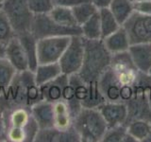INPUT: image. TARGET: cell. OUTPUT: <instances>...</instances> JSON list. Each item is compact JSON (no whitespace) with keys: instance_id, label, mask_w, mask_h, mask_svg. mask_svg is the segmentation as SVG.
I'll use <instances>...</instances> for the list:
<instances>
[{"instance_id":"23","label":"cell","mask_w":151,"mask_h":142,"mask_svg":"<svg viewBox=\"0 0 151 142\" xmlns=\"http://www.w3.org/2000/svg\"><path fill=\"white\" fill-rule=\"evenodd\" d=\"M80 28H81V36L85 38V39H102L99 12H97L96 13H94L88 21H86L83 25L80 26Z\"/></svg>"},{"instance_id":"30","label":"cell","mask_w":151,"mask_h":142,"mask_svg":"<svg viewBox=\"0 0 151 142\" xmlns=\"http://www.w3.org/2000/svg\"><path fill=\"white\" fill-rule=\"evenodd\" d=\"M63 101H64L70 109L71 115H72L73 118L78 115L79 111L82 109V105L80 101H78V99L76 96L75 90L72 87L69 83L66 85L63 89Z\"/></svg>"},{"instance_id":"33","label":"cell","mask_w":151,"mask_h":142,"mask_svg":"<svg viewBox=\"0 0 151 142\" xmlns=\"http://www.w3.org/2000/svg\"><path fill=\"white\" fill-rule=\"evenodd\" d=\"M57 128H47V129H39L35 137V142H57V137L59 135Z\"/></svg>"},{"instance_id":"9","label":"cell","mask_w":151,"mask_h":142,"mask_svg":"<svg viewBox=\"0 0 151 142\" xmlns=\"http://www.w3.org/2000/svg\"><path fill=\"white\" fill-rule=\"evenodd\" d=\"M71 37L57 36L46 37L38 40V63H59L61 55L69 45Z\"/></svg>"},{"instance_id":"42","label":"cell","mask_w":151,"mask_h":142,"mask_svg":"<svg viewBox=\"0 0 151 142\" xmlns=\"http://www.w3.org/2000/svg\"><path fill=\"white\" fill-rule=\"evenodd\" d=\"M149 102H150V106H151V93L149 95Z\"/></svg>"},{"instance_id":"3","label":"cell","mask_w":151,"mask_h":142,"mask_svg":"<svg viewBox=\"0 0 151 142\" xmlns=\"http://www.w3.org/2000/svg\"><path fill=\"white\" fill-rule=\"evenodd\" d=\"M133 95L129 101L127 107V124L133 120H145L151 121V106L149 95L151 93V76L148 73L139 72L133 83Z\"/></svg>"},{"instance_id":"26","label":"cell","mask_w":151,"mask_h":142,"mask_svg":"<svg viewBox=\"0 0 151 142\" xmlns=\"http://www.w3.org/2000/svg\"><path fill=\"white\" fill-rule=\"evenodd\" d=\"M88 83V94L86 99L82 102L84 108H97L103 102L106 101L103 94L100 91L98 85V80H93Z\"/></svg>"},{"instance_id":"15","label":"cell","mask_w":151,"mask_h":142,"mask_svg":"<svg viewBox=\"0 0 151 142\" xmlns=\"http://www.w3.org/2000/svg\"><path fill=\"white\" fill-rule=\"evenodd\" d=\"M32 117L37 122L40 129L54 127V109L53 103L41 101L30 108Z\"/></svg>"},{"instance_id":"11","label":"cell","mask_w":151,"mask_h":142,"mask_svg":"<svg viewBox=\"0 0 151 142\" xmlns=\"http://www.w3.org/2000/svg\"><path fill=\"white\" fill-rule=\"evenodd\" d=\"M108 128L126 124L127 120V107L125 102L105 101L97 107Z\"/></svg>"},{"instance_id":"10","label":"cell","mask_w":151,"mask_h":142,"mask_svg":"<svg viewBox=\"0 0 151 142\" xmlns=\"http://www.w3.org/2000/svg\"><path fill=\"white\" fill-rule=\"evenodd\" d=\"M110 68L122 86L133 85L140 72L132 61L129 50L112 54Z\"/></svg>"},{"instance_id":"38","label":"cell","mask_w":151,"mask_h":142,"mask_svg":"<svg viewBox=\"0 0 151 142\" xmlns=\"http://www.w3.org/2000/svg\"><path fill=\"white\" fill-rule=\"evenodd\" d=\"M7 125L5 122V118L3 115L0 113V142H7L8 136H7Z\"/></svg>"},{"instance_id":"17","label":"cell","mask_w":151,"mask_h":142,"mask_svg":"<svg viewBox=\"0 0 151 142\" xmlns=\"http://www.w3.org/2000/svg\"><path fill=\"white\" fill-rule=\"evenodd\" d=\"M103 41L108 50L111 54L127 51L130 46L129 35L123 26H121L116 31L104 38Z\"/></svg>"},{"instance_id":"28","label":"cell","mask_w":151,"mask_h":142,"mask_svg":"<svg viewBox=\"0 0 151 142\" xmlns=\"http://www.w3.org/2000/svg\"><path fill=\"white\" fill-rule=\"evenodd\" d=\"M74 17L76 19L78 26H81L88 21L94 13L98 12V9L94 6L92 1H87L78 5L74 8H72Z\"/></svg>"},{"instance_id":"36","label":"cell","mask_w":151,"mask_h":142,"mask_svg":"<svg viewBox=\"0 0 151 142\" xmlns=\"http://www.w3.org/2000/svg\"><path fill=\"white\" fill-rule=\"evenodd\" d=\"M91 1V0H53L54 6H60V7H66V8H74L78 5Z\"/></svg>"},{"instance_id":"29","label":"cell","mask_w":151,"mask_h":142,"mask_svg":"<svg viewBox=\"0 0 151 142\" xmlns=\"http://www.w3.org/2000/svg\"><path fill=\"white\" fill-rule=\"evenodd\" d=\"M16 36V33L6 13L0 9V45L4 46H7Z\"/></svg>"},{"instance_id":"22","label":"cell","mask_w":151,"mask_h":142,"mask_svg":"<svg viewBox=\"0 0 151 142\" xmlns=\"http://www.w3.org/2000/svg\"><path fill=\"white\" fill-rule=\"evenodd\" d=\"M48 14L55 22H57L61 26L69 27V28L79 27L78 26L77 22H76L73 11L71 8L54 6L53 9Z\"/></svg>"},{"instance_id":"43","label":"cell","mask_w":151,"mask_h":142,"mask_svg":"<svg viewBox=\"0 0 151 142\" xmlns=\"http://www.w3.org/2000/svg\"><path fill=\"white\" fill-rule=\"evenodd\" d=\"M133 1H146V0H133Z\"/></svg>"},{"instance_id":"24","label":"cell","mask_w":151,"mask_h":142,"mask_svg":"<svg viewBox=\"0 0 151 142\" xmlns=\"http://www.w3.org/2000/svg\"><path fill=\"white\" fill-rule=\"evenodd\" d=\"M98 12L99 17H100L102 39H104L105 37L116 31L121 27V25L118 23L116 18L113 16V14L111 13L109 8L98 9Z\"/></svg>"},{"instance_id":"21","label":"cell","mask_w":151,"mask_h":142,"mask_svg":"<svg viewBox=\"0 0 151 142\" xmlns=\"http://www.w3.org/2000/svg\"><path fill=\"white\" fill-rule=\"evenodd\" d=\"M109 9L118 23L123 26L134 12L133 0H112Z\"/></svg>"},{"instance_id":"46","label":"cell","mask_w":151,"mask_h":142,"mask_svg":"<svg viewBox=\"0 0 151 142\" xmlns=\"http://www.w3.org/2000/svg\"><path fill=\"white\" fill-rule=\"evenodd\" d=\"M148 74H149V75H150V76H151V69H150V70H149V72H148Z\"/></svg>"},{"instance_id":"4","label":"cell","mask_w":151,"mask_h":142,"mask_svg":"<svg viewBox=\"0 0 151 142\" xmlns=\"http://www.w3.org/2000/svg\"><path fill=\"white\" fill-rule=\"evenodd\" d=\"M80 142H101L108 125L97 108H84L73 120Z\"/></svg>"},{"instance_id":"19","label":"cell","mask_w":151,"mask_h":142,"mask_svg":"<svg viewBox=\"0 0 151 142\" xmlns=\"http://www.w3.org/2000/svg\"><path fill=\"white\" fill-rule=\"evenodd\" d=\"M54 109V127L58 130H66L73 126V117L70 109L64 101H59L53 103Z\"/></svg>"},{"instance_id":"1","label":"cell","mask_w":151,"mask_h":142,"mask_svg":"<svg viewBox=\"0 0 151 142\" xmlns=\"http://www.w3.org/2000/svg\"><path fill=\"white\" fill-rule=\"evenodd\" d=\"M41 101V87L36 83L34 73L30 70L17 72L8 88L0 94V113H7L17 107L31 108Z\"/></svg>"},{"instance_id":"25","label":"cell","mask_w":151,"mask_h":142,"mask_svg":"<svg viewBox=\"0 0 151 142\" xmlns=\"http://www.w3.org/2000/svg\"><path fill=\"white\" fill-rule=\"evenodd\" d=\"M127 132L137 142H145L151 129V121L145 120H133L127 124Z\"/></svg>"},{"instance_id":"13","label":"cell","mask_w":151,"mask_h":142,"mask_svg":"<svg viewBox=\"0 0 151 142\" xmlns=\"http://www.w3.org/2000/svg\"><path fill=\"white\" fill-rule=\"evenodd\" d=\"M5 58H6L17 72L28 70L27 59L19 38L16 36L5 46Z\"/></svg>"},{"instance_id":"27","label":"cell","mask_w":151,"mask_h":142,"mask_svg":"<svg viewBox=\"0 0 151 142\" xmlns=\"http://www.w3.org/2000/svg\"><path fill=\"white\" fill-rule=\"evenodd\" d=\"M16 73L17 71L12 64L5 57H0V94L8 88Z\"/></svg>"},{"instance_id":"37","label":"cell","mask_w":151,"mask_h":142,"mask_svg":"<svg viewBox=\"0 0 151 142\" xmlns=\"http://www.w3.org/2000/svg\"><path fill=\"white\" fill-rule=\"evenodd\" d=\"M132 95H133V86L132 85H124L121 87L120 91V97L122 102H127L131 99Z\"/></svg>"},{"instance_id":"35","label":"cell","mask_w":151,"mask_h":142,"mask_svg":"<svg viewBox=\"0 0 151 142\" xmlns=\"http://www.w3.org/2000/svg\"><path fill=\"white\" fill-rule=\"evenodd\" d=\"M134 12L151 15V0L146 1H133Z\"/></svg>"},{"instance_id":"40","label":"cell","mask_w":151,"mask_h":142,"mask_svg":"<svg viewBox=\"0 0 151 142\" xmlns=\"http://www.w3.org/2000/svg\"><path fill=\"white\" fill-rule=\"evenodd\" d=\"M0 57H5V46L0 45Z\"/></svg>"},{"instance_id":"8","label":"cell","mask_w":151,"mask_h":142,"mask_svg":"<svg viewBox=\"0 0 151 142\" xmlns=\"http://www.w3.org/2000/svg\"><path fill=\"white\" fill-rule=\"evenodd\" d=\"M130 45L151 44V15L134 12L123 25Z\"/></svg>"},{"instance_id":"6","label":"cell","mask_w":151,"mask_h":142,"mask_svg":"<svg viewBox=\"0 0 151 142\" xmlns=\"http://www.w3.org/2000/svg\"><path fill=\"white\" fill-rule=\"evenodd\" d=\"M30 32L38 40L46 37L81 35L80 27L69 28L61 26L52 19L49 14H37L34 15Z\"/></svg>"},{"instance_id":"32","label":"cell","mask_w":151,"mask_h":142,"mask_svg":"<svg viewBox=\"0 0 151 142\" xmlns=\"http://www.w3.org/2000/svg\"><path fill=\"white\" fill-rule=\"evenodd\" d=\"M31 12L37 14H48L54 8L53 0H28Z\"/></svg>"},{"instance_id":"34","label":"cell","mask_w":151,"mask_h":142,"mask_svg":"<svg viewBox=\"0 0 151 142\" xmlns=\"http://www.w3.org/2000/svg\"><path fill=\"white\" fill-rule=\"evenodd\" d=\"M57 142H80V136L72 126L66 130L59 131Z\"/></svg>"},{"instance_id":"12","label":"cell","mask_w":151,"mask_h":142,"mask_svg":"<svg viewBox=\"0 0 151 142\" xmlns=\"http://www.w3.org/2000/svg\"><path fill=\"white\" fill-rule=\"evenodd\" d=\"M98 85L106 101H121L120 91L122 85L118 82V80L110 67L98 79Z\"/></svg>"},{"instance_id":"44","label":"cell","mask_w":151,"mask_h":142,"mask_svg":"<svg viewBox=\"0 0 151 142\" xmlns=\"http://www.w3.org/2000/svg\"><path fill=\"white\" fill-rule=\"evenodd\" d=\"M0 9H2V3H0Z\"/></svg>"},{"instance_id":"45","label":"cell","mask_w":151,"mask_h":142,"mask_svg":"<svg viewBox=\"0 0 151 142\" xmlns=\"http://www.w3.org/2000/svg\"><path fill=\"white\" fill-rule=\"evenodd\" d=\"M5 1V0H0V3H3Z\"/></svg>"},{"instance_id":"39","label":"cell","mask_w":151,"mask_h":142,"mask_svg":"<svg viewBox=\"0 0 151 142\" xmlns=\"http://www.w3.org/2000/svg\"><path fill=\"white\" fill-rule=\"evenodd\" d=\"M91 1L98 9H105V8L110 7L112 0H91Z\"/></svg>"},{"instance_id":"20","label":"cell","mask_w":151,"mask_h":142,"mask_svg":"<svg viewBox=\"0 0 151 142\" xmlns=\"http://www.w3.org/2000/svg\"><path fill=\"white\" fill-rule=\"evenodd\" d=\"M33 73H34L36 83L40 86L56 79L60 74H63L59 63L39 64L37 68L33 71Z\"/></svg>"},{"instance_id":"7","label":"cell","mask_w":151,"mask_h":142,"mask_svg":"<svg viewBox=\"0 0 151 142\" xmlns=\"http://www.w3.org/2000/svg\"><path fill=\"white\" fill-rule=\"evenodd\" d=\"M84 41L81 35L72 36L69 45L59 61L61 73L67 76L78 74L83 64Z\"/></svg>"},{"instance_id":"41","label":"cell","mask_w":151,"mask_h":142,"mask_svg":"<svg viewBox=\"0 0 151 142\" xmlns=\"http://www.w3.org/2000/svg\"><path fill=\"white\" fill-rule=\"evenodd\" d=\"M145 142H151V129H150V132H149V135H148L147 137H146V139H145Z\"/></svg>"},{"instance_id":"5","label":"cell","mask_w":151,"mask_h":142,"mask_svg":"<svg viewBox=\"0 0 151 142\" xmlns=\"http://www.w3.org/2000/svg\"><path fill=\"white\" fill-rule=\"evenodd\" d=\"M2 11L8 16L16 35L30 31L34 14L28 6V0H5Z\"/></svg>"},{"instance_id":"18","label":"cell","mask_w":151,"mask_h":142,"mask_svg":"<svg viewBox=\"0 0 151 142\" xmlns=\"http://www.w3.org/2000/svg\"><path fill=\"white\" fill-rule=\"evenodd\" d=\"M17 37L20 40L22 46L27 59L28 64V70L34 71L39 63H38V39L32 34L30 31L22 33V34L17 35Z\"/></svg>"},{"instance_id":"16","label":"cell","mask_w":151,"mask_h":142,"mask_svg":"<svg viewBox=\"0 0 151 142\" xmlns=\"http://www.w3.org/2000/svg\"><path fill=\"white\" fill-rule=\"evenodd\" d=\"M129 52L140 72L148 73L151 69V44L130 45Z\"/></svg>"},{"instance_id":"2","label":"cell","mask_w":151,"mask_h":142,"mask_svg":"<svg viewBox=\"0 0 151 142\" xmlns=\"http://www.w3.org/2000/svg\"><path fill=\"white\" fill-rule=\"evenodd\" d=\"M84 58L81 69L78 73L85 82L98 80L110 67L112 54L108 50L103 39L90 40L83 38Z\"/></svg>"},{"instance_id":"31","label":"cell","mask_w":151,"mask_h":142,"mask_svg":"<svg viewBox=\"0 0 151 142\" xmlns=\"http://www.w3.org/2000/svg\"><path fill=\"white\" fill-rule=\"evenodd\" d=\"M127 134V124H121L108 128L103 136L102 142H123Z\"/></svg>"},{"instance_id":"14","label":"cell","mask_w":151,"mask_h":142,"mask_svg":"<svg viewBox=\"0 0 151 142\" xmlns=\"http://www.w3.org/2000/svg\"><path fill=\"white\" fill-rule=\"evenodd\" d=\"M69 83V76L60 74L59 77L41 85V92L44 101L54 103L63 99V89Z\"/></svg>"}]
</instances>
